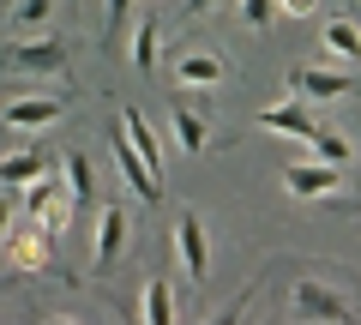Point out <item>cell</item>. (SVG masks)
<instances>
[{
	"label": "cell",
	"mask_w": 361,
	"mask_h": 325,
	"mask_svg": "<svg viewBox=\"0 0 361 325\" xmlns=\"http://www.w3.org/2000/svg\"><path fill=\"white\" fill-rule=\"evenodd\" d=\"M289 319H319V325H337V319H355V301L343 295L337 283L325 277H295L289 283Z\"/></svg>",
	"instance_id": "1"
},
{
	"label": "cell",
	"mask_w": 361,
	"mask_h": 325,
	"mask_svg": "<svg viewBox=\"0 0 361 325\" xmlns=\"http://www.w3.org/2000/svg\"><path fill=\"white\" fill-rule=\"evenodd\" d=\"M289 97H301V103H343V97H355V78L331 61H301V66H289Z\"/></svg>",
	"instance_id": "2"
},
{
	"label": "cell",
	"mask_w": 361,
	"mask_h": 325,
	"mask_svg": "<svg viewBox=\"0 0 361 325\" xmlns=\"http://www.w3.org/2000/svg\"><path fill=\"white\" fill-rule=\"evenodd\" d=\"M169 247H175V265H180L187 283H205L211 277V235H205V217H199V211H180L175 217Z\"/></svg>",
	"instance_id": "3"
},
{
	"label": "cell",
	"mask_w": 361,
	"mask_h": 325,
	"mask_svg": "<svg viewBox=\"0 0 361 325\" xmlns=\"http://www.w3.org/2000/svg\"><path fill=\"white\" fill-rule=\"evenodd\" d=\"M6 73H37V78H66V42L49 30H30L6 49Z\"/></svg>",
	"instance_id": "4"
},
{
	"label": "cell",
	"mask_w": 361,
	"mask_h": 325,
	"mask_svg": "<svg viewBox=\"0 0 361 325\" xmlns=\"http://www.w3.org/2000/svg\"><path fill=\"white\" fill-rule=\"evenodd\" d=\"M127 235H133V211L109 199V205L97 211V223H90V271H109V265H121V253H127Z\"/></svg>",
	"instance_id": "5"
},
{
	"label": "cell",
	"mask_w": 361,
	"mask_h": 325,
	"mask_svg": "<svg viewBox=\"0 0 361 325\" xmlns=\"http://www.w3.org/2000/svg\"><path fill=\"white\" fill-rule=\"evenodd\" d=\"M169 78H175V91H187V97H211L223 78H229V61H223L217 49H180L175 66H169Z\"/></svg>",
	"instance_id": "6"
},
{
	"label": "cell",
	"mask_w": 361,
	"mask_h": 325,
	"mask_svg": "<svg viewBox=\"0 0 361 325\" xmlns=\"http://www.w3.org/2000/svg\"><path fill=\"white\" fill-rule=\"evenodd\" d=\"M109 157H115V169H121V181H127L133 199H145V205H163V199H169L163 193V175H157L151 163L127 145V133H121V127H115V139H109Z\"/></svg>",
	"instance_id": "7"
},
{
	"label": "cell",
	"mask_w": 361,
	"mask_h": 325,
	"mask_svg": "<svg viewBox=\"0 0 361 325\" xmlns=\"http://www.w3.org/2000/svg\"><path fill=\"white\" fill-rule=\"evenodd\" d=\"M6 259L18 277H49L54 271V235L42 223H25L18 235H6Z\"/></svg>",
	"instance_id": "8"
},
{
	"label": "cell",
	"mask_w": 361,
	"mask_h": 325,
	"mask_svg": "<svg viewBox=\"0 0 361 325\" xmlns=\"http://www.w3.org/2000/svg\"><path fill=\"white\" fill-rule=\"evenodd\" d=\"M253 127L259 133H271V139H295V145H307L313 139V103H301V97H289V103H265L253 115Z\"/></svg>",
	"instance_id": "9"
},
{
	"label": "cell",
	"mask_w": 361,
	"mask_h": 325,
	"mask_svg": "<svg viewBox=\"0 0 361 325\" xmlns=\"http://www.w3.org/2000/svg\"><path fill=\"white\" fill-rule=\"evenodd\" d=\"M169 139H175L180 157H205V145H211V115H199V97L180 91V103L169 109Z\"/></svg>",
	"instance_id": "10"
},
{
	"label": "cell",
	"mask_w": 361,
	"mask_h": 325,
	"mask_svg": "<svg viewBox=\"0 0 361 325\" xmlns=\"http://www.w3.org/2000/svg\"><path fill=\"white\" fill-rule=\"evenodd\" d=\"M61 115H66V97H13V103H6V133L37 139V133L61 127Z\"/></svg>",
	"instance_id": "11"
},
{
	"label": "cell",
	"mask_w": 361,
	"mask_h": 325,
	"mask_svg": "<svg viewBox=\"0 0 361 325\" xmlns=\"http://www.w3.org/2000/svg\"><path fill=\"white\" fill-rule=\"evenodd\" d=\"M337 187H343V169L319 163V157H301V163L283 169V193H295V199H331Z\"/></svg>",
	"instance_id": "12"
},
{
	"label": "cell",
	"mask_w": 361,
	"mask_h": 325,
	"mask_svg": "<svg viewBox=\"0 0 361 325\" xmlns=\"http://www.w3.org/2000/svg\"><path fill=\"white\" fill-rule=\"evenodd\" d=\"M319 61H331V66H355L361 61V18H349V13L325 18L319 25Z\"/></svg>",
	"instance_id": "13"
},
{
	"label": "cell",
	"mask_w": 361,
	"mask_h": 325,
	"mask_svg": "<svg viewBox=\"0 0 361 325\" xmlns=\"http://www.w3.org/2000/svg\"><path fill=\"white\" fill-rule=\"evenodd\" d=\"M121 133H127V145L145 157V163H151L157 175H163V163H169V145H163V133L151 127V115H145L139 103H121Z\"/></svg>",
	"instance_id": "14"
},
{
	"label": "cell",
	"mask_w": 361,
	"mask_h": 325,
	"mask_svg": "<svg viewBox=\"0 0 361 325\" xmlns=\"http://www.w3.org/2000/svg\"><path fill=\"white\" fill-rule=\"evenodd\" d=\"M157 54H163V30H157V18H139V25H133V37H127V61H133V73L151 78V73H157Z\"/></svg>",
	"instance_id": "15"
},
{
	"label": "cell",
	"mask_w": 361,
	"mask_h": 325,
	"mask_svg": "<svg viewBox=\"0 0 361 325\" xmlns=\"http://www.w3.org/2000/svg\"><path fill=\"white\" fill-rule=\"evenodd\" d=\"M139 319H145V325H175V319H180L175 289H169L163 277H145V289H139Z\"/></svg>",
	"instance_id": "16"
},
{
	"label": "cell",
	"mask_w": 361,
	"mask_h": 325,
	"mask_svg": "<svg viewBox=\"0 0 361 325\" xmlns=\"http://www.w3.org/2000/svg\"><path fill=\"white\" fill-rule=\"evenodd\" d=\"M61 187L73 193V205H85V199L97 193V169H90L85 151H66V157H61Z\"/></svg>",
	"instance_id": "17"
},
{
	"label": "cell",
	"mask_w": 361,
	"mask_h": 325,
	"mask_svg": "<svg viewBox=\"0 0 361 325\" xmlns=\"http://www.w3.org/2000/svg\"><path fill=\"white\" fill-rule=\"evenodd\" d=\"M42 169H49V163H42L37 151H25V145H18V151L0 157V187H25V181H37Z\"/></svg>",
	"instance_id": "18"
},
{
	"label": "cell",
	"mask_w": 361,
	"mask_h": 325,
	"mask_svg": "<svg viewBox=\"0 0 361 325\" xmlns=\"http://www.w3.org/2000/svg\"><path fill=\"white\" fill-rule=\"evenodd\" d=\"M307 157H319V163H337V169H349L355 145H349L343 133H331V127H313V139H307Z\"/></svg>",
	"instance_id": "19"
},
{
	"label": "cell",
	"mask_w": 361,
	"mask_h": 325,
	"mask_svg": "<svg viewBox=\"0 0 361 325\" xmlns=\"http://www.w3.org/2000/svg\"><path fill=\"white\" fill-rule=\"evenodd\" d=\"M49 18H54V0H18V6H13V30H18V37L42 30Z\"/></svg>",
	"instance_id": "20"
},
{
	"label": "cell",
	"mask_w": 361,
	"mask_h": 325,
	"mask_svg": "<svg viewBox=\"0 0 361 325\" xmlns=\"http://www.w3.org/2000/svg\"><path fill=\"white\" fill-rule=\"evenodd\" d=\"M235 13H241L247 30H271L277 25V0H235Z\"/></svg>",
	"instance_id": "21"
},
{
	"label": "cell",
	"mask_w": 361,
	"mask_h": 325,
	"mask_svg": "<svg viewBox=\"0 0 361 325\" xmlns=\"http://www.w3.org/2000/svg\"><path fill=\"white\" fill-rule=\"evenodd\" d=\"M13 205H18V187H0V247L13 235Z\"/></svg>",
	"instance_id": "22"
},
{
	"label": "cell",
	"mask_w": 361,
	"mask_h": 325,
	"mask_svg": "<svg viewBox=\"0 0 361 325\" xmlns=\"http://www.w3.org/2000/svg\"><path fill=\"white\" fill-rule=\"evenodd\" d=\"M319 0H277V18H313Z\"/></svg>",
	"instance_id": "23"
},
{
	"label": "cell",
	"mask_w": 361,
	"mask_h": 325,
	"mask_svg": "<svg viewBox=\"0 0 361 325\" xmlns=\"http://www.w3.org/2000/svg\"><path fill=\"white\" fill-rule=\"evenodd\" d=\"M103 6H109V37H115V30L127 25V13H133V0H103Z\"/></svg>",
	"instance_id": "24"
},
{
	"label": "cell",
	"mask_w": 361,
	"mask_h": 325,
	"mask_svg": "<svg viewBox=\"0 0 361 325\" xmlns=\"http://www.w3.org/2000/svg\"><path fill=\"white\" fill-rule=\"evenodd\" d=\"M217 6H223V0H187V13H193V18L199 13H217Z\"/></svg>",
	"instance_id": "25"
}]
</instances>
